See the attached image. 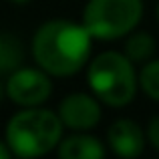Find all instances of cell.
<instances>
[{"mask_svg": "<svg viewBox=\"0 0 159 159\" xmlns=\"http://www.w3.org/2000/svg\"><path fill=\"white\" fill-rule=\"evenodd\" d=\"M93 36L83 22L52 18L36 28L30 43L36 66L51 77H73L91 58Z\"/></svg>", "mask_w": 159, "mask_h": 159, "instance_id": "obj_1", "label": "cell"}, {"mask_svg": "<svg viewBox=\"0 0 159 159\" xmlns=\"http://www.w3.org/2000/svg\"><path fill=\"white\" fill-rule=\"evenodd\" d=\"M62 129L57 111L43 107H22L8 119L4 129V141L16 157H40L57 149L62 139Z\"/></svg>", "mask_w": 159, "mask_h": 159, "instance_id": "obj_2", "label": "cell"}, {"mask_svg": "<svg viewBox=\"0 0 159 159\" xmlns=\"http://www.w3.org/2000/svg\"><path fill=\"white\" fill-rule=\"evenodd\" d=\"M87 85L91 93L109 107L129 105L139 89L135 62L119 51L99 52L87 62Z\"/></svg>", "mask_w": 159, "mask_h": 159, "instance_id": "obj_3", "label": "cell"}, {"mask_svg": "<svg viewBox=\"0 0 159 159\" xmlns=\"http://www.w3.org/2000/svg\"><path fill=\"white\" fill-rule=\"evenodd\" d=\"M143 18V0H89L83 8V26L97 40L125 39Z\"/></svg>", "mask_w": 159, "mask_h": 159, "instance_id": "obj_4", "label": "cell"}, {"mask_svg": "<svg viewBox=\"0 0 159 159\" xmlns=\"http://www.w3.org/2000/svg\"><path fill=\"white\" fill-rule=\"evenodd\" d=\"M6 97L18 107H40L52 95L51 75L40 66H22L6 75L4 81Z\"/></svg>", "mask_w": 159, "mask_h": 159, "instance_id": "obj_5", "label": "cell"}, {"mask_svg": "<svg viewBox=\"0 0 159 159\" xmlns=\"http://www.w3.org/2000/svg\"><path fill=\"white\" fill-rule=\"evenodd\" d=\"M57 115L70 131H91L103 117L101 101L93 93H69L58 103Z\"/></svg>", "mask_w": 159, "mask_h": 159, "instance_id": "obj_6", "label": "cell"}, {"mask_svg": "<svg viewBox=\"0 0 159 159\" xmlns=\"http://www.w3.org/2000/svg\"><path fill=\"white\" fill-rule=\"evenodd\" d=\"M107 143L119 157H139L145 151V131L133 119H117L107 131Z\"/></svg>", "mask_w": 159, "mask_h": 159, "instance_id": "obj_7", "label": "cell"}, {"mask_svg": "<svg viewBox=\"0 0 159 159\" xmlns=\"http://www.w3.org/2000/svg\"><path fill=\"white\" fill-rule=\"evenodd\" d=\"M57 153L61 159H101L105 157L107 149L103 141L89 131H75L58 141Z\"/></svg>", "mask_w": 159, "mask_h": 159, "instance_id": "obj_8", "label": "cell"}, {"mask_svg": "<svg viewBox=\"0 0 159 159\" xmlns=\"http://www.w3.org/2000/svg\"><path fill=\"white\" fill-rule=\"evenodd\" d=\"M24 62V44L10 32H0V77L10 75Z\"/></svg>", "mask_w": 159, "mask_h": 159, "instance_id": "obj_9", "label": "cell"}, {"mask_svg": "<svg viewBox=\"0 0 159 159\" xmlns=\"http://www.w3.org/2000/svg\"><path fill=\"white\" fill-rule=\"evenodd\" d=\"M155 39H153L149 32L145 30H131L125 39V57L129 58L131 62H147L149 58H153L155 54Z\"/></svg>", "mask_w": 159, "mask_h": 159, "instance_id": "obj_10", "label": "cell"}, {"mask_svg": "<svg viewBox=\"0 0 159 159\" xmlns=\"http://www.w3.org/2000/svg\"><path fill=\"white\" fill-rule=\"evenodd\" d=\"M139 87L151 101L159 103V58H149L137 73Z\"/></svg>", "mask_w": 159, "mask_h": 159, "instance_id": "obj_11", "label": "cell"}, {"mask_svg": "<svg viewBox=\"0 0 159 159\" xmlns=\"http://www.w3.org/2000/svg\"><path fill=\"white\" fill-rule=\"evenodd\" d=\"M145 139L151 145V149H155L159 153V115L151 117V121L147 123V131H145Z\"/></svg>", "mask_w": 159, "mask_h": 159, "instance_id": "obj_12", "label": "cell"}, {"mask_svg": "<svg viewBox=\"0 0 159 159\" xmlns=\"http://www.w3.org/2000/svg\"><path fill=\"white\" fill-rule=\"evenodd\" d=\"M12 153H10V149H8V145H6V141L4 139H0V159H8Z\"/></svg>", "mask_w": 159, "mask_h": 159, "instance_id": "obj_13", "label": "cell"}, {"mask_svg": "<svg viewBox=\"0 0 159 159\" xmlns=\"http://www.w3.org/2000/svg\"><path fill=\"white\" fill-rule=\"evenodd\" d=\"M10 4H16V6H24V4H28V2H32V0H8Z\"/></svg>", "mask_w": 159, "mask_h": 159, "instance_id": "obj_14", "label": "cell"}, {"mask_svg": "<svg viewBox=\"0 0 159 159\" xmlns=\"http://www.w3.org/2000/svg\"><path fill=\"white\" fill-rule=\"evenodd\" d=\"M4 97H6V91H4V81H0V103H2Z\"/></svg>", "mask_w": 159, "mask_h": 159, "instance_id": "obj_15", "label": "cell"}, {"mask_svg": "<svg viewBox=\"0 0 159 159\" xmlns=\"http://www.w3.org/2000/svg\"><path fill=\"white\" fill-rule=\"evenodd\" d=\"M155 16H157V20H159V2H157V6H155Z\"/></svg>", "mask_w": 159, "mask_h": 159, "instance_id": "obj_16", "label": "cell"}]
</instances>
